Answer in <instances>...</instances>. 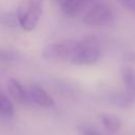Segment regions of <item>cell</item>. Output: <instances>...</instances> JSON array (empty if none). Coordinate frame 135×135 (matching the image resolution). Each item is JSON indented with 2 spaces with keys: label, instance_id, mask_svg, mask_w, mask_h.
<instances>
[{
  "label": "cell",
  "instance_id": "obj_4",
  "mask_svg": "<svg viewBox=\"0 0 135 135\" xmlns=\"http://www.w3.org/2000/svg\"><path fill=\"white\" fill-rule=\"evenodd\" d=\"M113 19L111 8L103 3H92L83 17V22L90 25L107 24Z\"/></svg>",
  "mask_w": 135,
  "mask_h": 135
},
{
  "label": "cell",
  "instance_id": "obj_5",
  "mask_svg": "<svg viewBox=\"0 0 135 135\" xmlns=\"http://www.w3.org/2000/svg\"><path fill=\"white\" fill-rule=\"evenodd\" d=\"M7 91L11 96L21 104H28L30 103V95L24 90V88L20 84V82L14 78H11L7 82Z\"/></svg>",
  "mask_w": 135,
  "mask_h": 135
},
{
  "label": "cell",
  "instance_id": "obj_8",
  "mask_svg": "<svg viewBox=\"0 0 135 135\" xmlns=\"http://www.w3.org/2000/svg\"><path fill=\"white\" fill-rule=\"evenodd\" d=\"M88 5H90V2L83 0H64L59 2L60 9L66 15H76L82 12Z\"/></svg>",
  "mask_w": 135,
  "mask_h": 135
},
{
  "label": "cell",
  "instance_id": "obj_1",
  "mask_svg": "<svg viewBox=\"0 0 135 135\" xmlns=\"http://www.w3.org/2000/svg\"><path fill=\"white\" fill-rule=\"evenodd\" d=\"M43 11V3L38 0L21 1L17 8V20L24 31L35 28Z\"/></svg>",
  "mask_w": 135,
  "mask_h": 135
},
{
  "label": "cell",
  "instance_id": "obj_11",
  "mask_svg": "<svg viewBox=\"0 0 135 135\" xmlns=\"http://www.w3.org/2000/svg\"><path fill=\"white\" fill-rule=\"evenodd\" d=\"M110 101L118 107H129L131 105V103L134 101L132 98H130L127 94H121V93H117V94H112L110 96Z\"/></svg>",
  "mask_w": 135,
  "mask_h": 135
},
{
  "label": "cell",
  "instance_id": "obj_13",
  "mask_svg": "<svg viewBox=\"0 0 135 135\" xmlns=\"http://www.w3.org/2000/svg\"><path fill=\"white\" fill-rule=\"evenodd\" d=\"M120 4L123 5L126 8H128L129 11L135 13V0H124V1H120Z\"/></svg>",
  "mask_w": 135,
  "mask_h": 135
},
{
  "label": "cell",
  "instance_id": "obj_3",
  "mask_svg": "<svg viewBox=\"0 0 135 135\" xmlns=\"http://www.w3.org/2000/svg\"><path fill=\"white\" fill-rule=\"evenodd\" d=\"M81 40H64L46 45L42 51L44 59H71L80 47Z\"/></svg>",
  "mask_w": 135,
  "mask_h": 135
},
{
  "label": "cell",
  "instance_id": "obj_6",
  "mask_svg": "<svg viewBox=\"0 0 135 135\" xmlns=\"http://www.w3.org/2000/svg\"><path fill=\"white\" fill-rule=\"evenodd\" d=\"M28 95H30L31 100L34 101L38 105L49 108L54 104L53 98L49 95V93L44 89H42L39 85H33L30 90Z\"/></svg>",
  "mask_w": 135,
  "mask_h": 135
},
{
  "label": "cell",
  "instance_id": "obj_12",
  "mask_svg": "<svg viewBox=\"0 0 135 135\" xmlns=\"http://www.w3.org/2000/svg\"><path fill=\"white\" fill-rule=\"evenodd\" d=\"M79 133L81 135H100L96 130L92 129L91 127H86V126L79 127Z\"/></svg>",
  "mask_w": 135,
  "mask_h": 135
},
{
  "label": "cell",
  "instance_id": "obj_9",
  "mask_svg": "<svg viewBox=\"0 0 135 135\" xmlns=\"http://www.w3.org/2000/svg\"><path fill=\"white\" fill-rule=\"evenodd\" d=\"M100 119H101V123L102 126L109 131V132H117L120 127H121V121L120 119L113 115V114H109V113H103L101 114L100 116Z\"/></svg>",
  "mask_w": 135,
  "mask_h": 135
},
{
  "label": "cell",
  "instance_id": "obj_7",
  "mask_svg": "<svg viewBox=\"0 0 135 135\" xmlns=\"http://www.w3.org/2000/svg\"><path fill=\"white\" fill-rule=\"evenodd\" d=\"M121 77L124 82L127 95L135 101V71L129 65L121 68Z\"/></svg>",
  "mask_w": 135,
  "mask_h": 135
},
{
  "label": "cell",
  "instance_id": "obj_10",
  "mask_svg": "<svg viewBox=\"0 0 135 135\" xmlns=\"http://www.w3.org/2000/svg\"><path fill=\"white\" fill-rule=\"evenodd\" d=\"M0 115L3 117H12L14 115V107L11 100L0 92Z\"/></svg>",
  "mask_w": 135,
  "mask_h": 135
},
{
  "label": "cell",
  "instance_id": "obj_2",
  "mask_svg": "<svg viewBox=\"0 0 135 135\" xmlns=\"http://www.w3.org/2000/svg\"><path fill=\"white\" fill-rule=\"evenodd\" d=\"M102 56V51L98 46L97 41L90 37L81 40L80 47L76 51L70 61L76 65H90L94 64Z\"/></svg>",
  "mask_w": 135,
  "mask_h": 135
}]
</instances>
